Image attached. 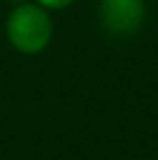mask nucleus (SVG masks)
Returning a JSON list of instances; mask_svg holds the SVG:
<instances>
[{"label":"nucleus","instance_id":"nucleus-1","mask_svg":"<svg viewBox=\"0 0 158 160\" xmlns=\"http://www.w3.org/2000/svg\"><path fill=\"white\" fill-rule=\"evenodd\" d=\"M54 23L44 7L30 2H21L9 12L5 32L9 44L21 53H40L51 40Z\"/></svg>","mask_w":158,"mask_h":160},{"label":"nucleus","instance_id":"nucleus-2","mask_svg":"<svg viewBox=\"0 0 158 160\" xmlns=\"http://www.w3.org/2000/svg\"><path fill=\"white\" fill-rule=\"evenodd\" d=\"M144 16L142 0H105L102 2V21L114 35H130L140 28Z\"/></svg>","mask_w":158,"mask_h":160},{"label":"nucleus","instance_id":"nucleus-3","mask_svg":"<svg viewBox=\"0 0 158 160\" xmlns=\"http://www.w3.org/2000/svg\"><path fill=\"white\" fill-rule=\"evenodd\" d=\"M40 2V7H49V9H63L68 7L70 2H74V0H37Z\"/></svg>","mask_w":158,"mask_h":160}]
</instances>
